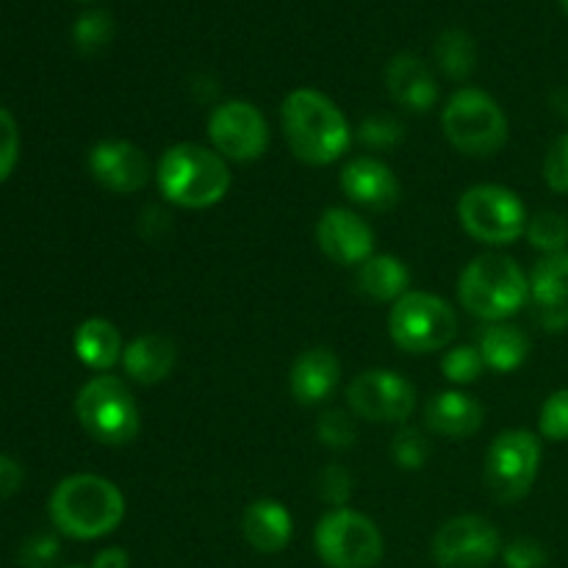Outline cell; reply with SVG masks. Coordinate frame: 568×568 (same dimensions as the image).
<instances>
[{
    "instance_id": "cell-10",
    "label": "cell",
    "mask_w": 568,
    "mask_h": 568,
    "mask_svg": "<svg viewBox=\"0 0 568 568\" xmlns=\"http://www.w3.org/2000/svg\"><path fill=\"white\" fill-rule=\"evenodd\" d=\"M541 442L530 430H505L491 442L483 480L497 503H519L532 491L541 471Z\"/></svg>"
},
{
    "instance_id": "cell-11",
    "label": "cell",
    "mask_w": 568,
    "mask_h": 568,
    "mask_svg": "<svg viewBox=\"0 0 568 568\" xmlns=\"http://www.w3.org/2000/svg\"><path fill=\"white\" fill-rule=\"evenodd\" d=\"M347 405L364 422L405 425L416 410V388L392 369H366L347 386Z\"/></svg>"
},
{
    "instance_id": "cell-20",
    "label": "cell",
    "mask_w": 568,
    "mask_h": 568,
    "mask_svg": "<svg viewBox=\"0 0 568 568\" xmlns=\"http://www.w3.org/2000/svg\"><path fill=\"white\" fill-rule=\"evenodd\" d=\"M486 422V408L477 397L449 388V392L433 394L425 408V425L444 438H469Z\"/></svg>"
},
{
    "instance_id": "cell-2",
    "label": "cell",
    "mask_w": 568,
    "mask_h": 568,
    "mask_svg": "<svg viewBox=\"0 0 568 568\" xmlns=\"http://www.w3.org/2000/svg\"><path fill=\"white\" fill-rule=\"evenodd\" d=\"M125 519V497L100 475H72L55 486L50 497V521L75 541H98L114 532Z\"/></svg>"
},
{
    "instance_id": "cell-37",
    "label": "cell",
    "mask_w": 568,
    "mask_h": 568,
    "mask_svg": "<svg viewBox=\"0 0 568 568\" xmlns=\"http://www.w3.org/2000/svg\"><path fill=\"white\" fill-rule=\"evenodd\" d=\"M503 560L508 568H544L547 566V549L536 538H516L503 549Z\"/></svg>"
},
{
    "instance_id": "cell-16",
    "label": "cell",
    "mask_w": 568,
    "mask_h": 568,
    "mask_svg": "<svg viewBox=\"0 0 568 568\" xmlns=\"http://www.w3.org/2000/svg\"><path fill=\"white\" fill-rule=\"evenodd\" d=\"M530 303L544 331H568V250L544 255L530 272Z\"/></svg>"
},
{
    "instance_id": "cell-32",
    "label": "cell",
    "mask_w": 568,
    "mask_h": 568,
    "mask_svg": "<svg viewBox=\"0 0 568 568\" xmlns=\"http://www.w3.org/2000/svg\"><path fill=\"white\" fill-rule=\"evenodd\" d=\"M316 491H320L322 503L331 505L333 510L347 508L355 491V477L349 475L347 466L331 464L320 471V477H316Z\"/></svg>"
},
{
    "instance_id": "cell-26",
    "label": "cell",
    "mask_w": 568,
    "mask_h": 568,
    "mask_svg": "<svg viewBox=\"0 0 568 568\" xmlns=\"http://www.w3.org/2000/svg\"><path fill=\"white\" fill-rule=\"evenodd\" d=\"M436 61L444 75L453 78V81L469 78L477 64V44L471 33L464 28H447L436 39Z\"/></svg>"
},
{
    "instance_id": "cell-24",
    "label": "cell",
    "mask_w": 568,
    "mask_h": 568,
    "mask_svg": "<svg viewBox=\"0 0 568 568\" xmlns=\"http://www.w3.org/2000/svg\"><path fill=\"white\" fill-rule=\"evenodd\" d=\"M477 349H480L488 369L499 372V375H508V372H516L525 366V361L530 358L532 342L519 325L497 322V325H488L483 331Z\"/></svg>"
},
{
    "instance_id": "cell-5",
    "label": "cell",
    "mask_w": 568,
    "mask_h": 568,
    "mask_svg": "<svg viewBox=\"0 0 568 568\" xmlns=\"http://www.w3.org/2000/svg\"><path fill=\"white\" fill-rule=\"evenodd\" d=\"M442 128L447 142L471 159L497 155L508 144L510 128L503 105L488 92L464 87L447 100L442 114Z\"/></svg>"
},
{
    "instance_id": "cell-23",
    "label": "cell",
    "mask_w": 568,
    "mask_h": 568,
    "mask_svg": "<svg viewBox=\"0 0 568 568\" xmlns=\"http://www.w3.org/2000/svg\"><path fill=\"white\" fill-rule=\"evenodd\" d=\"M72 347H75L78 361L94 372L114 369L122 361V349H125L114 322L100 320V316H92V320L78 325Z\"/></svg>"
},
{
    "instance_id": "cell-34",
    "label": "cell",
    "mask_w": 568,
    "mask_h": 568,
    "mask_svg": "<svg viewBox=\"0 0 568 568\" xmlns=\"http://www.w3.org/2000/svg\"><path fill=\"white\" fill-rule=\"evenodd\" d=\"M358 139L366 144V148L392 150L405 139V125L388 114L366 116L358 128Z\"/></svg>"
},
{
    "instance_id": "cell-21",
    "label": "cell",
    "mask_w": 568,
    "mask_h": 568,
    "mask_svg": "<svg viewBox=\"0 0 568 568\" xmlns=\"http://www.w3.org/2000/svg\"><path fill=\"white\" fill-rule=\"evenodd\" d=\"M242 536L255 552L277 555L294 536V519L277 499H255L242 514Z\"/></svg>"
},
{
    "instance_id": "cell-6",
    "label": "cell",
    "mask_w": 568,
    "mask_h": 568,
    "mask_svg": "<svg viewBox=\"0 0 568 568\" xmlns=\"http://www.w3.org/2000/svg\"><path fill=\"white\" fill-rule=\"evenodd\" d=\"M75 416L94 442L109 444V447L131 444L142 425L131 388L114 375H98L83 383L75 397Z\"/></svg>"
},
{
    "instance_id": "cell-4",
    "label": "cell",
    "mask_w": 568,
    "mask_h": 568,
    "mask_svg": "<svg viewBox=\"0 0 568 568\" xmlns=\"http://www.w3.org/2000/svg\"><path fill=\"white\" fill-rule=\"evenodd\" d=\"M458 300L483 322H508L530 303V275L510 255H477L460 272Z\"/></svg>"
},
{
    "instance_id": "cell-12",
    "label": "cell",
    "mask_w": 568,
    "mask_h": 568,
    "mask_svg": "<svg viewBox=\"0 0 568 568\" xmlns=\"http://www.w3.org/2000/svg\"><path fill=\"white\" fill-rule=\"evenodd\" d=\"M211 148L225 161L250 164L270 148V125L258 105L250 100H227L209 116Z\"/></svg>"
},
{
    "instance_id": "cell-41",
    "label": "cell",
    "mask_w": 568,
    "mask_h": 568,
    "mask_svg": "<svg viewBox=\"0 0 568 568\" xmlns=\"http://www.w3.org/2000/svg\"><path fill=\"white\" fill-rule=\"evenodd\" d=\"M560 6H564V9H566V14H568V0H560Z\"/></svg>"
},
{
    "instance_id": "cell-8",
    "label": "cell",
    "mask_w": 568,
    "mask_h": 568,
    "mask_svg": "<svg viewBox=\"0 0 568 568\" xmlns=\"http://www.w3.org/2000/svg\"><path fill=\"white\" fill-rule=\"evenodd\" d=\"M458 222L475 242L503 247L525 236L530 216L519 194L497 183H480L460 194Z\"/></svg>"
},
{
    "instance_id": "cell-18",
    "label": "cell",
    "mask_w": 568,
    "mask_h": 568,
    "mask_svg": "<svg viewBox=\"0 0 568 568\" xmlns=\"http://www.w3.org/2000/svg\"><path fill=\"white\" fill-rule=\"evenodd\" d=\"M386 89L394 103L427 114L438 103V81L430 67L414 53H399L386 67Z\"/></svg>"
},
{
    "instance_id": "cell-13",
    "label": "cell",
    "mask_w": 568,
    "mask_h": 568,
    "mask_svg": "<svg viewBox=\"0 0 568 568\" xmlns=\"http://www.w3.org/2000/svg\"><path fill=\"white\" fill-rule=\"evenodd\" d=\"M430 552L442 568H488L503 555V536L483 516H455L438 527Z\"/></svg>"
},
{
    "instance_id": "cell-1",
    "label": "cell",
    "mask_w": 568,
    "mask_h": 568,
    "mask_svg": "<svg viewBox=\"0 0 568 568\" xmlns=\"http://www.w3.org/2000/svg\"><path fill=\"white\" fill-rule=\"evenodd\" d=\"M283 136L300 161L327 166L342 159L353 144V128L336 100L320 89H294L281 109Z\"/></svg>"
},
{
    "instance_id": "cell-33",
    "label": "cell",
    "mask_w": 568,
    "mask_h": 568,
    "mask_svg": "<svg viewBox=\"0 0 568 568\" xmlns=\"http://www.w3.org/2000/svg\"><path fill=\"white\" fill-rule=\"evenodd\" d=\"M538 430L547 442H568V388H558L544 399L541 414H538Z\"/></svg>"
},
{
    "instance_id": "cell-28",
    "label": "cell",
    "mask_w": 568,
    "mask_h": 568,
    "mask_svg": "<svg viewBox=\"0 0 568 568\" xmlns=\"http://www.w3.org/2000/svg\"><path fill=\"white\" fill-rule=\"evenodd\" d=\"M114 39V20L109 11L92 9L81 14L72 26V42L83 55H94Z\"/></svg>"
},
{
    "instance_id": "cell-19",
    "label": "cell",
    "mask_w": 568,
    "mask_h": 568,
    "mask_svg": "<svg viewBox=\"0 0 568 568\" xmlns=\"http://www.w3.org/2000/svg\"><path fill=\"white\" fill-rule=\"evenodd\" d=\"M338 381H342V364H338L336 353L327 347H311L294 361L288 388L300 405L311 408V405L325 403L336 392Z\"/></svg>"
},
{
    "instance_id": "cell-17",
    "label": "cell",
    "mask_w": 568,
    "mask_h": 568,
    "mask_svg": "<svg viewBox=\"0 0 568 568\" xmlns=\"http://www.w3.org/2000/svg\"><path fill=\"white\" fill-rule=\"evenodd\" d=\"M342 192L355 205H364L372 211H388L399 203V178L388 164L372 155H358L347 161L342 170Z\"/></svg>"
},
{
    "instance_id": "cell-31",
    "label": "cell",
    "mask_w": 568,
    "mask_h": 568,
    "mask_svg": "<svg viewBox=\"0 0 568 568\" xmlns=\"http://www.w3.org/2000/svg\"><path fill=\"white\" fill-rule=\"evenodd\" d=\"M392 460L405 471L425 469L430 460V442L416 427H403L392 438Z\"/></svg>"
},
{
    "instance_id": "cell-15",
    "label": "cell",
    "mask_w": 568,
    "mask_h": 568,
    "mask_svg": "<svg viewBox=\"0 0 568 568\" xmlns=\"http://www.w3.org/2000/svg\"><path fill=\"white\" fill-rule=\"evenodd\" d=\"M316 244L333 264L361 266L375 255V231L355 211L325 209L316 222Z\"/></svg>"
},
{
    "instance_id": "cell-35",
    "label": "cell",
    "mask_w": 568,
    "mask_h": 568,
    "mask_svg": "<svg viewBox=\"0 0 568 568\" xmlns=\"http://www.w3.org/2000/svg\"><path fill=\"white\" fill-rule=\"evenodd\" d=\"M544 181L552 192L568 194V133H560L544 155Z\"/></svg>"
},
{
    "instance_id": "cell-27",
    "label": "cell",
    "mask_w": 568,
    "mask_h": 568,
    "mask_svg": "<svg viewBox=\"0 0 568 568\" xmlns=\"http://www.w3.org/2000/svg\"><path fill=\"white\" fill-rule=\"evenodd\" d=\"M525 236L527 242H530V247H536L538 253H566L568 216L560 214V211H538V214L530 216V222H527Z\"/></svg>"
},
{
    "instance_id": "cell-38",
    "label": "cell",
    "mask_w": 568,
    "mask_h": 568,
    "mask_svg": "<svg viewBox=\"0 0 568 568\" xmlns=\"http://www.w3.org/2000/svg\"><path fill=\"white\" fill-rule=\"evenodd\" d=\"M59 555V541L53 536H33L22 547V564L28 568H48Z\"/></svg>"
},
{
    "instance_id": "cell-14",
    "label": "cell",
    "mask_w": 568,
    "mask_h": 568,
    "mask_svg": "<svg viewBox=\"0 0 568 568\" xmlns=\"http://www.w3.org/2000/svg\"><path fill=\"white\" fill-rule=\"evenodd\" d=\"M89 172L103 189L114 194L142 192L153 178L148 153L125 139H103L89 150Z\"/></svg>"
},
{
    "instance_id": "cell-9",
    "label": "cell",
    "mask_w": 568,
    "mask_h": 568,
    "mask_svg": "<svg viewBox=\"0 0 568 568\" xmlns=\"http://www.w3.org/2000/svg\"><path fill=\"white\" fill-rule=\"evenodd\" d=\"M314 547L331 568H375L383 560L381 530L369 516L353 508L327 510L314 530Z\"/></svg>"
},
{
    "instance_id": "cell-36",
    "label": "cell",
    "mask_w": 568,
    "mask_h": 568,
    "mask_svg": "<svg viewBox=\"0 0 568 568\" xmlns=\"http://www.w3.org/2000/svg\"><path fill=\"white\" fill-rule=\"evenodd\" d=\"M17 159H20V131L14 116L0 105V181L14 172Z\"/></svg>"
},
{
    "instance_id": "cell-40",
    "label": "cell",
    "mask_w": 568,
    "mask_h": 568,
    "mask_svg": "<svg viewBox=\"0 0 568 568\" xmlns=\"http://www.w3.org/2000/svg\"><path fill=\"white\" fill-rule=\"evenodd\" d=\"M128 566H131V558H128V552L122 547L103 549V552L94 555L92 560V568H128Z\"/></svg>"
},
{
    "instance_id": "cell-3",
    "label": "cell",
    "mask_w": 568,
    "mask_h": 568,
    "mask_svg": "<svg viewBox=\"0 0 568 568\" xmlns=\"http://www.w3.org/2000/svg\"><path fill=\"white\" fill-rule=\"evenodd\" d=\"M155 183L170 203L203 211L225 200L231 189V166L214 148L181 142L161 153L155 164Z\"/></svg>"
},
{
    "instance_id": "cell-29",
    "label": "cell",
    "mask_w": 568,
    "mask_h": 568,
    "mask_svg": "<svg viewBox=\"0 0 568 568\" xmlns=\"http://www.w3.org/2000/svg\"><path fill=\"white\" fill-rule=\"evenodd\" d=\"M486 361H483L480 349L475 344H458L449 349L442 358V372L453 386H469V383L480 381Z\"/></svg>"
},
{
    "instance_id": "cell-42",
    "label": "cell",
    "mask_w": 568,
    "mask_h": 568,
    "mask_svg": "<svg viewBox=\"0 0 568 568\" xmlns=\"http://www.w3.org/2000/svg\"><path fill=\"white\" fill-rule=\"evenodd\" d=\"M75 568H81V566H75Z\"/></svg>"
},
{
    "instance_id": "cell-25",
    "label": "cell",
    "mask_w": 568,
    "mask_h": 568,
    "mask_svg": "<svg viewBox=\"0 0 568 568\" xmlns=\"http://www.w3.org/2000/svg\"><path fill=\"white\" fill-rule=\"evenodd\" d=\"M410 270L388 253H375L358 266V288L377 303H397L410 292Z\"/></svg>"
},
{
    "instance_id": "cell-39",
    "label": "cell",
    "mask_w": 568,
    "mask_h": 568,
    "mask_svg": "<svg viewBox=\"0 0 568 568\" xmlns=\"http://www.w3.org/2000/svg\"><path fill=\"white\" fill-rule=\"evenodd\" d=\"M22 486V469L14 458H6L0 455V499L11 497V494L20 491Z\"/></svg>"
},
{
    "instance_id": "cell-22",
    "label": "cell",
    "mask_w": 568,
    "mask_h": 568,
    "mask_svg": "<svg viewBox=\"0 0 568 568\" xmlns=\"http://www.w3.org/2000/svg\"><path fill=\"white\" fill-rule=\"evenodd\" d=\"M178 361V347L164 333H142L122 349V369L139 386H155L166 381Z\"/></svg>"
},
{
    "instance_id": "cell-7",
    "label": "cell",
    "mask_w": 568,
    "mask_h": 568,
    "mask_svg": "<svg viewBox=\"0 0 568 568\" xmlns=\"http://www.w3.org/2000/svg\"><path fill=\"white\" fill-rule=\"evenodd\" d=\"M388 336L405 353H438L458 336V314L430 292H408L388 311Z\"/></svg>"
},
{
    "instance_id": "cell-30",
    "label": "cell",
    "mask_w": 568,
    "mask_h": 568,
    "mask_svg": "<svg viewBox=\"0 0 568 568\" xmlns=\"http://www.w3.org/2000/svg\"><path fill=\"white\" fill-rule=\"evenodd\" d=\"M316 436L327 449L344 453V449L355 447V442H358V425H355L353 414L331 408L316 419Z\"/></svg>"
}]
</instances>
